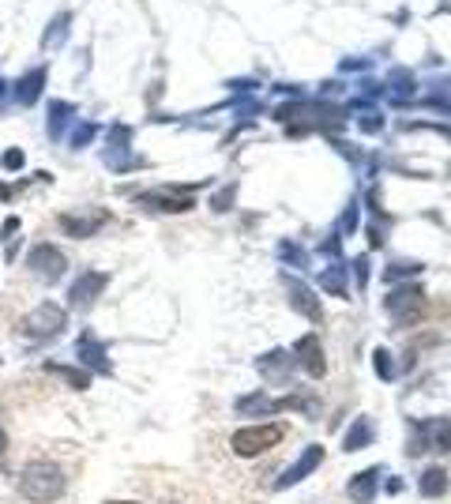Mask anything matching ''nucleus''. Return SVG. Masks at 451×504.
I'll return each instance as SVG.
<instances>
[{"mask_svg": "<svg viewBox=\"0 0 451 504\" xmlns=\"http://www.w3.org/2000/svg\"><path fill=\"white\" fill-rule=\"evenodd\" d=\"M64 489H68V474H64L57 463H49V459L26 463L23 474H19V493H23L26 500L46 504V500L64 497Z\"/></svg>", "mask_w": 451, "mask_h": 504, "instance_id": "nucleus-1", "label": "nucleus"}, {"mask_svg": "<svg viewBox=\"0 0 451 504\" xmlns=\"http://www.w3.org/2000/svg\"><path fill=\"white\" fill-rule=\"evenodd\" d=\"M286 436L282 426H256V429H241V433H233V452L241 456V459H252V456H260V452H267V448H275L278 441Z\"/></svg>", "mask_w": 451, "mask_h": 504, "instance_id": "nucleus-2", "label": "nucleus"}, {"mask_svg": "<svg viewBox=\"0 0 451 504\" xmlns=\"http://www.w3.org/2000/svg\"><path fill=\"white\" fill-rule=\"evenodd\" d=\"M26 335L34 339H46V335H57V331L64 327V313L57 309V305H42V309H34L31 316H26Z\"/></svg>", "mask_w": 451, "mask_h": 504, "instance_id": "nucleus-3", "label": "nucleus"}, {"mask_svg": "<svg viewBox=\"0 0 451 504\" xmlns=\"http://www.w3.org/2000/svg\"><path fill=\"white\" fill-rule=\"evenodd\" d=\"M31 268H34L38 275H46L49 283H53V278L64 275V256H60L53 245H38V248L31 252Z\"/></svg>", "mask_w": 451, "mask_h": 504, "instance_id": "nucleus-4", "label": "nucleus"}, {"mask_svg": "<svg viewBox=\"0 0 451 504\" xmlns=\"http://www.w3.org/2000/svg\"><path fill=\"white\" fill-rule=\"evenodd\" d=\"M102 286H105V278H102V275H87L83 283H75V286H72V294H68V298H72L75 309H83V305L95 301V294H98Z\"/></svg>", "mask_w": 451, "mask_h": 504, "instance_id": "nucleus-5", "label": "nucleus"}, {"mask_svg": "<svg viewBox=\"0 0 451 504\" xmlns=\"http://www.w3.org/2000/svg\"><path fill=\"white\" fill-rule=\"evenodd\" d=\"M38 87H42V72H31L23 79V83L16 87V98L23 102V105H31L34 102V95H38Z\"/></svg>", "mask_w": 451, "mask_h": 504, "instance_id": "nucleus-6", "label": "nucleus"}, {"mask_svg": "<svg viewBox=\"0 0 451 504\" xmlns=\"http://www.w3.org/2000/svg\"><path fill=\"white\" fill-rule=\"evenodd\" d=\"M79 357H83V362H90L95 369H110V365H105V357H102V350L95 347V339H90V335H83V342H79Z\"/></svg>", "mask_w": 451, "mask_h": 504, "instance_id": "nucleus-7", "label": "nucleus"}, {"mask_svg": "<svg viewBox=\"0 0 451 504\" xmlns=\"http://www.w3.org/2000/svg\"><path fill=\"white\" fill-rule=\"evenodd\" d=\"M60 230H64V233H75V237H83V233H90V230H95V222H87V219H75V215H64V219H60Z\"/></svg>", "mask_w": 451, "mask_h": 504, "instance_id": "nucleus-8", "label": "nucleus"}, {"mask_svg": "<svg viewBox=\"0 0 451 504\" xmlns=\"http://www.w3.org/2000/svg\"><path fill=\"white\" fill-rule=\"evenodd\" d=\"M444 485H447L444 471H429V474H425V482H421V489H425L429 497H440V493H444Z\"/></svg>", "mask_w": 451, "mask_h": 504, "instance_id": "nucleus-9", "label": "nucleus"}, {"mask_svg": "<svg viewBox=\"0 0 451 504\" xmlns=\"http://www.w3.org/2000/svg\"><path fill=\"white\" fill-rule=\"evenodd\" d=\"M49 373H64V380L75 384V388H87V377L75 373V369H64V365H49Z\"/></svg>", "mask_w": 451, "mask_h": 504, "instance_id": "nucleus-10", "label": "nucleus"}, {"mask_svg": "<svg viewBox=\"0 0 451 504\" xmlns=\"http://www.w3.org/2000/svg\"><path fill=\"white\" fill-rule=\"evenodd\" d=\"M0 166H4V169H23V151H4Z\"/></svg>", "mask_w": 451, "mask_h": 504, "instance_id": "nucleus-11", "label": "nucleus"}, {"mask_svg": "<svg viewBox=\"0 0 451 504\" xmlns=\"http://www.w3.org/2000/svg\"><path fill=\"white\" fill-rule=\"evenodd\" d=\"M11 230H19V219H4V230H0V237H8Z\"/></svg>", "mask_w": 451, "mask_h": 504, "instance_id": "nucleus-12", "label": "nucleus"}, {"mask_svg": "<svg viewBox=\"0 0 451 504\" xmlns=\"http://www.w3.org/2000/svg\"><path fill=\"white\" fill-rule=\"evenodd\" d=\"M11 196H16V189H11V184H4V181H0V200H11Z\"/></svg>", "mask_w": 451, "mask_h": 504, "instance_id": "nucleus-13", "label": "nucleus"}, {"mask_svg": "<svg viewBox=\"0 0 451 504\" xmlns=\"http://www.w3.org/2000/svg\"><path fill=\"white\" fill-rule=\"evenodd\" d=\"M4 452H8V433H4V426H0V459H4Z\"/></svg>", "mask_w": 451, "mask_h": 504, "instance_id": "nucleus-14", "label": "nucleus"}, {"mask_svg": "<svg viewBox=\"0 0 451 504\" xmlns=\"http://www.w3.org/2000/svg\"><path fill=\"white\" fill-rule=\"evenodd\" d=\"M110 504H132V500H110Z\"/></svg>", "mask_w": 451, "mask_h": 504, "instance_id": "nucleus-15", "label": "nucleus"}]
</instances>
